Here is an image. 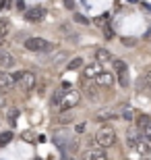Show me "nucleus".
<instances>
[{
  "instance_id": "nucleus-6",
  "label": "nucleus",
  "mask_w": 151,
  "mask_h": 160,
  "mask_svg": "<svg viewBox=\"0 0 151 160\" xmlns=\"http://www.w3.org/2000/svg\"><path fill=\"white\" fill-rule=\"evenodd\" d=\"M114 75L118 77V83H120L122 88H128V83H130V75H128V65L124 62L122 58H114Z\"/></svg>"
},
{
  "instance_id": "nucleus-4",
  "label": "nucleus",
  "mask_w": 151,
  "mask_h": 160,
  "mask_svg": "<svg viewBox=\"0 0 151 160\" xmlns=\"http://www.w3.org/2000/svg\"><path fill=\"white\" fill-rule=\"evenodd\" d=\"M81 102V94L77 92V89H64V94H62V102H60V110L62 112H68V110H73V108L77 106Z\"/></svg>"
},
{
  "instance_id": "nucleus-29",
  "label": "nucleus",
  "mask_w": 151,
  "mask_h": 160,
  "mask_svg": "<svg viewBox=\"0 0 151 160\" xmlns=\"http://www.w3.org/2000/svg\"><path fill=\"white\" fill-rule=\"evenodd\" d=\"M6 106V98H4V94H0V108H4Z\"/></svg>"
},
{
  "instance_id": "nucleus-32",
  "label": "nucleus",
  "mask_w": 151,
  "mask_h": 160,
  "mask_svg": "<svg viewBox=\"0 0 151 160\" xmlns=\"http://www.w3.org/2000/svg\"><path fill=\"white\" fill-rule=\"evenodd\" d=\"M2 44H4V40H0V46H2Z\"/></svg>"
},
{
  "instance_id": "nucleus-33",
  "label": "nucleus",
  "mask_w": 151,
  "mask_h": 160,
  "mask_svg": "<svg viewBox=\"0 0 151 160\" xmlns=\"http://www.w3.org/2000/svg\"><path fill=\"white\" fill-rule=\"evenodd\" d=\"M149 96H151V92H149Z\"/></svg>"
},
{
  "instance_id": "nucleus-8",
  "label": "nucleus",
  "mask_w": 151,
  "mask_h": 160,
  "mask_svg": "<svg viewBox=\"0 0 151 160\" xmlns=\"http://www.w3.org/2000/svg\"><path fill=\"white\" fill-rule=\"evenodd\" d=\"M44 17H46V8H44V6H31V8L25 11V19L31 21V23H37V21H41Z\"/></svg>"
},
{
  "instance_id": "nucleus-17",
  "label": "nucleus",
  "mask_w": 151,
  "mask_h": 160,
  "mask_svg": "<svg viewBox=\"0 0 151 160\" xmlns=\"http://www.w3.org/2000/svg\"><path fill=\"white\" fill-rule=\"evenodd\" d=\"M116 117H118V114L112 112V110H99L95 119H97V121H112V119H116Z\"/></svg>"
},
{
  "instance_id": "nucleus-16",
  "label": "nucleus",
  "mask_w": 151,
  "mask_h": 160,
  "mask_svg": "<svg viewBox=\"0 0 151 160\" xmlns=\"http://www.w3.org/2000/svg\"><path fill=\"white\" fill-rule=\"evenodd\" d=\"M66 60H68V52H64V50H60V52H56V54L52 56V60H50V62H52L54 67H60V65H64ZM66 65H68V62H66Z\"/></svg>"
},
{
  "instance_id": "nucleus-3",
  "label": "nucleus",
  "mask_w": 151,
  "mask_h": 160,
  "mask_svg": "<svg viewBox=\"0 0 151 160\" xmlns=\"http://www.w3.org/2000/svg\"><path fill=\"white\" fill-rule=\"evenodd\" d=\"M12 81H17L19 85H21V89H25V92H31V89L37 85V75L31 71H21V73H15V75H11Z\"/></svg>"
},
{
  "instance_id": "nucleus-2",
  "label": "nucleus",
  "mask_w": 151,
  "mask_h": 160,
  "mask_svg": "<svg viewBox=\"0 0 151 160\" xmlns=\"http://www.w3.org/2000/svg\"><path fill=\"white\" fill-rule=\"evenodd\" d=\"M128 146H130L134 152H139V154H149L151 152V139L143 137L141 133H137V131H128Z\"/></svg>"
},
{
  "instance_id": "nucleus-1",
  "label": "nucleus",
  "mask_w": 151,
  "mask_h": 160,
  "mask_svg": "<svg viewBox=\"0 0 151 160\" xmlns=\"http://www.w3.org/2000/svg\"><path fill=\"white\" fill-rule=\"evenodd\" d=\"M95 146H97L99 150H106V148H112L114 143H116V131L112 129L110 125H101L97 129V133H95Z\"/></svg>"
},
{
  "instance_id": "nucleus-19",
  "label": "nucleus",
  "mask_w": 151,
  "mask_h": 160,
  "mask_svg": "<svg viewBox=\"0 0 151 160\" xmlns=\"http://www.w3.org/2000/svg\"><path fill=\"white\" fill-rule=\"evenodd\" d=\"M11 142H12V133H11V131L0 133V148H2V146H6V143H11Z\"/></svg>"
},
{
  "instance_id": "nucleus-23",
  "label": "nucleus",
  "mask_w": 151,
  "mask_h": 160,
  "mask_svg": "<svg viewBox=\"0 0 151 160\" xmlns=\"http://www.w3.org/2000/svg\"><path fill=\"white\" fill-rule=\"evenodd\" d=\"M139 133H141L143 137H147V139H151V119H149V123H147L145 127H143V129L139 131Z\"/></svg>"
},
{
  "instance_id": "nucleus-25",
  "label": "nucleus",
  "mask_w": 151,
  "mask_h": 160,
  "mask_svg": "<svg viewBox=\"0 0 151 160\" xmlns=\"http://www.w3.org/2000/svg\"><path fill=\"white\" fill-rule=\"evenodd\" d=\"M122 42H124V46H128V48L137 46V40H133V38H122Z\"/></svg>"
},
{
  "instance_id": "nucleus-27",
  "label": "nucleus",
  "mask_w": 151,
  "mask_h": 160,
  "mask_svg": "<svg viewBox=\"0 0 151 160\" xmlns=\"http://www.w3.org/2000/svg\"><path fill=\"white\" fill-rule=\"evenodd\" d=\"M85 129H87V125H85V123H79V125L75 127V131H77V133H85Z\"/></svg>"
},
{
  "instance_id": "nucleus-11",
  "label": "nucleus",
  "mask_w": 151,
  "mask_h": 160,
  "mask_svg": "<svg viewBox=\"0 0 151 160\" xmlns=\"http://www.w3.org/2000/svg\"><path fill=\"white\" fill-rule=\"evenodd\" d=\"M101 88H97V83L93 85V83H87L85 85V96H87V100H91V102H99L101 100Z\"/></svg>"
},
{
  "instance_id": "nucleus-9",
  "label": "nucleus",
  "mask_w": 151,
  "mask_h": 160,
  "mask_svg": "<svg viewBox=\"0 0 151 160\" xmlns=\"http://www.w3.org/2000/svg\"><path fill=\"white\" fill-rule=\"evenodd\" d=\"M116 114L120 117V119H124V121H134V119H137V114H134V108L130 106V104H118Z\"/></svg>"
},
{
  "instance_id": "nucleus-21",
  "label": "nucleus",
  "mask_w": 151,
  "mask_h": 160,
  "mask_svg": "<svg viewBox=\"0 0 151 160\" xmlns=\"http://www.w3.org/2000/svg\"><path fill=\"white\" fill-rule=\"evenodd\" d=\"M62 89H58V92H54V96H52V106H60V102H62Z\"/></svg>"
},
{
  "instance_id": "nucleus-10",
  "label": "nucleus",
  "mask_w": 151,
  "mask_h": 160,
  "mask_svg": "<svg viewBox=\"0 0 151 160\" xmlns=\"http://www.w3.org/2000/svg\"><path fill=\"white\" fill-rule=\"evenodd\" d=\"M83 160H108V154L99 148H89L83 152Z\"/></svg>"
},
{
  "instance_id": "nucleus-5",
  "label": "nucleus",
  "mask_w": 151,
  "mask_h": 160,
  "mask_svg": "<svg viewBox=\"0 0 151 160\" xmlns=\"http://www.w3.org/2000/svg\"><path fill=\"white\" fill-rule=\"evenodd\" d=\"M25 48L31 50V52H50V50H54L52 42H48L46 38H27Z\"/></svg>"
},
{
  "instance_id": "nucleus-14",
  "label": "nucleus",
  "mask_w": 151,
  "mask_h": 160,
  "mask_svg": "<svg viewBox=\"0 0 151 160\" xmlns=\"http://www.w3.org/2000/svg\"><path fill=\"white\" fill-rule=\"evenodd\" d=\"M114 81H116V77H114L112 73H108V71H104L97 79H95L97 88H112V85H114Z\"/></svg>"
},
{
  "instance_id": "nucleus-20",
  "label": "nucleus",
  "mask_w": 151,
  "mask_h": 160,
  "mask_svg": "<svg viewBox=\"0 0 151 160\" xmlns=\"http://www.w3.org/2000/svg\"><path fill=\"white\" fill-rule=\"evenodd\" d=\"M141 81H143V85L151 92V69H147V71L143 73V79H141Z\"/></svg>"
},
{
  "instance_id": "nucleus-22",
  "label": "nucleus",
  "mask_w": 151,
  "mask_h": 160,
  "mask_svg": "<svg viewBox=\"0 0 151 160\" xmlns=\"http://www.w3.org/2000/svg\"><path fill=\"white\" fill-rule=\"evenodd\" d=\"M8 36V21H0V40Z\"/></svg>"
},
{
  "instance_id": "nucleus-13",
  "label": "nucleus",
  "mask_w": 151,
  "mask_h": 160,
  "mask_svg": "<svg viewBox=\"0 0 151 160\" xmlns=\"http://www.w3.org/2000/svg\"><path fill=\"white\" fill-rule=\"evenodd\" d=\"M12 88H15V81H12V77L8 75V73L0 71V94H4V92H11Z\"/></svg>"
},
{
  "instance_id": "nucleus-28",
  "label": "nucleus",
  "mask_w": 151,
  "mask_h": 160,
  "mask_svg": "<svg viewBox=\"0 0 151 160\" xmlns=\"http://www.w3.org/2000/svg\"><path fill=\"white\" fill-rule=\"evenodd\" d=\"M17 114H19V110H17V108H11V112H8V119H11V121H15V119H17Z\"/></svg>"
},
{
  "instance_id": "nucleus-24",
  "label": "nucleus",
  "mask_w": 151,
  "mask_h": 160,
  "mask_svg": "<svg viewBox=\"0 0 151 160\" xmlns=\"http://www.w3.org/2000/svg\"><path fill=\"white\" fill-rule=\"evenodd\" d=\"M58 121L60 123H68V121H73V112H62L58 117Z\"/></svg>"
},
{
  "instance_id": "nucleus-26",
  "label": "nucleus",
  "mask_w": 151,
  "mask_h": 160,
  "mask_svg": "<svg viewBox=\"0 0 151 160\" xmlns=\"http://www.w3.org/2000/svg\"><path fill=\"white\" fill-rule=\"evenodd\" d=\"M75 21H77V23H81V25H87L89 23L87 17H83V15H75Z\"/></svg>"
},
{
  "instance_id": "nucleus-30",
  "label": "nucleus",
  "mask_w": 151,
  "mask_h": 160,
  "mask_svg": "<svg viewBox=\"0 0 151 160\" xmlns=\"http://www.w3.org/2000/svg\"><path fill=\"white\" fill-rule=\"evenodd\" d=\"M23 137H25V139H29V142H31V139H33V133H29V131H27V133H23Z\"/></svg>"
},
{
  "instance_id": "nucleus-15",
  "label": "nucleus",
  "mask_w": 151,
  "mask_h": 160,
  "mask_svg": "<svg viewBox=\"0 0 151 160\" xmlns=\"http://www.w3.org/2000/svg\"><path fill=\"white\" fill-rule=\"evenodd\" d=\"M95 60H97L99 65H104V62H114V56L108 48H99L97 52H95Z\"/></svg>"
},
{
  "instance_id": "nucleus-7",
  "label": "nucleus",
  "mask_w": 151,
  "mask_h": 160,
  "mask_svg": "<svg viewBox=\"0 0 151 160\" xmlns=\"http://www.w3.org/2000/svg\"><path fill=\"white\" fill-rule=\"evenodd\" d=\"M101 73H104L101 65H99V62H91V65H87L85 69H83V81H85V79H87V81H91V79H97Z\"/></svg>"
},
{
  "instance_id": "nucleus-12",
  "label": "nucleus",
  "mask_w": 151,
  "mask_h": 160,
  "mask_svg": "<svg viewBox=\"0 0 151 160\" xmlns=\"http://www.w3.org/2000/svg\"><path fill=\"white\" fill-rule=\"evenodd\" d=\"M0 67L2 69H12L15 67V56L4 48H0Z\"/></svg>"
},
{
  "instance_id": "nucleus-31",
  "label": "nucleus",
  "mask_w": 151,
  "mask_h": 160,
  "mask_svg": "<svg viewBox=\"0 0 151 160\" xmlns=\"http://www.w3.org/2000/svg\"><path fill=\"white\" fill-rule=\"evenodd\" d=\"M143 6H145V8H149V11H151V4H149V2H145V4H143Z\"/></svg>"
},
{
  "instance_id": "nucleus-18",
  "label": "nucleus",
  "mask_w": 151,
  "mask_h": 160,
  "mask_svg": "<svg viewBox=\"0 0 151 160\" xmlns=\"http://www.w3.org/2000/svg\"><path fill=\"white\" fill-rule=\"evenodd\" d=\"M83 67V58L81 56H75V58L68 62V71H77V69H81Z\"/></svg>"
}]
</instances>
